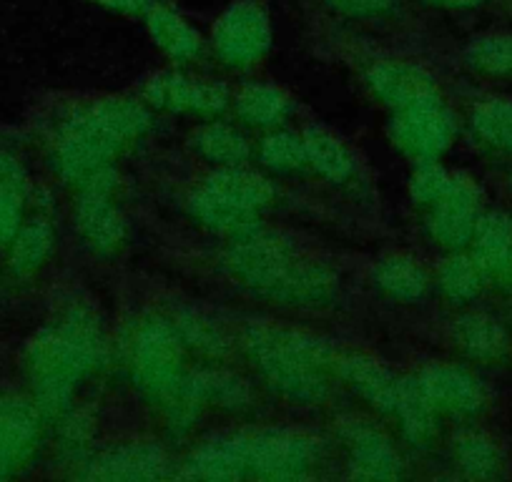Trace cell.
<instances>
[{
  "mask_svg": "<svg viewBox=\"0 0 512 482\" xmlns=\"http://www.w3.org/2000/svg\"><path fill=\"white\" fill-rule=\"evenodd\" d=\"M337 377L374 410L384 415L395 412L402 380L392 375L382 362L367 354H344V357H337Z\"/></svg>",
  "mask_w": 512,
  "mask_h": 482,
  "instance_id": "ac0fdd59",
  "label": "cell"
},
{
  "mask_svg": "<svg viewBox=\"0 0 512 482\" xmlns=\"http://www.w3.org/2000/svg\"><path fill=\"white\" fill-rule=\"evenodd\" d=\"M342 440L347 447L349 475L362 480H392L405 472V462L397 447L369 420L352 417L344 422Z\"/></svg>",
  "mask_w": 512,
  "mask_h": 482,
  "instance_id": "4fadbf2b",
  "label": "cell"
},
{
  "mask_svg": "<svg viewBox=\"0 0 512 482\" xmlns=\"http://www.w3.org/2000/svg\"><path fill=\"white\" fill-rule=\"evenodd\" d=\"M452 460H455V467H460L462 475L477 477V480H490L502 472L500 447L480 430L457 432L452 440Z\"/></svg>",
  "mask_w": 512,
  "mask_h": 482,
  "instance_id": "f1b7e54d",
  "label": "cell"
},
{
  "mask_svg": "<svg viewBox=\"0 0 512 482\" xmlns=\"http://www.w3.org/2000/svg\"><path fill=\"white\" fill-rule=\"evenodd\" d=\"M417 382L440 415L472 417L485 407V387L465 367L430 365Z\"/></svg>",
  "mask_w": 512,
  "mask_h": 482,
  "instance_id": "5bb4252c",
  "label": "cell"
},
{
  "mask_svg": "<svg viewBox=\"0 0 512 482\" xmlns=\"http://www.w3.org/2000/svg\"><path fill=\"white\" fill-rule=\"evenodd\" d=\"M246 472L262 480H299L317 472L322 442L292 427H262L244 432Z\"/></svg>",
  "mask_w": 512,
  "mask_h": 482,
  "instance_id": "52a82bcc",
  "label": "cell"
},
{
  "mask_svg": "<svg viewBox=\"0 0 512 482\" xmlns=\"http://www.w3.org/2000/svg\"><path fill=\"white\" fill-rule=\"evenodd\" d=\"M472 129L485 144L512 151V103L490 98L472 111Z\"/></svg>",
  "mask_w": 512,
  "mask_h": 482,
  "instance_id": "d6a6232c",
  "label": "cell"
},
{
  "mask_svg": "<svg viewBox=\"0 0 512 482\" xmlns=\"http://www.w3.org/2000/svg\"><path fill=\"white\" fill-rule=\"evenodd\" d=\"M236 116L256 129H277L292 113V98L274 83H246L234 98Z\"/></svg>",
  "mask_w": 512,
  "mask_h": 482,
  "instance_id": "cb8c5ba5",
  "label": "cell"
},
{
  "mask_svg": "<svg viewBox=\"0 0 512 482\" xmlns=\"http://www.w3.org/2000/svg\"><path fill=\"white\" fill-rule=\"evenodd\" d=\"M21 179H26L21 164H18L13 156L0 154V189H3V186H8V184H13V181H21Z\"/></svg>",
  "mask_w": 512,
  "mask_h": 482,
  "instance_id": "ab89813d",
  "label": "cell"
},
{
  "mask_svg": "<svg viewBox=\"0 0 512 482\" xmlns=\"http://www.w3.org/2000/svg\"><path fill=\"white\" fill-rule=\"evenodd\" d=\"M184 475L201 477V480H234L249 477L246 472V437L236 435L214 437L196 447L184 462Z\"/></svg>",
  "mask_w": 512,
  "mask_h": 482,
  "instance_id": "d6986e66",
  "label": "cell"
},
{
  "mask_svg": "<svg viewBox=\"0 0 512 482\" xmlns=\"http://www.w3.org/2000/svg\"><path fill=\"white\" fill-rule=\"evenodd\" d=\"M392 415L400 422V430L412 445L427 447L437 435V417L440 412L427 400L425 390L417 380H402L400 397Z\"/></svg>",
  "mask_w": 512,
  "mask_h": 482,
  "instance_id": "484cf974",
  "label": "cell"
},
{
  "mask_svg": "<svg viewBox=\"0 0 512 482\" xmlns=\"http://www.w3.org/2000/svg\"><path fill=\"white\" fill-rule=\"evenodd\" d=\"M91 3H98V6L108 8V11L128 13V16L149 13V8L154 6V0H91Z\"/></svg>",
  "mask_w": 512,
  "mask_h": 482,
  "instance_id": "f35d334b",
  "label": "cell"
},
{
  "mask_svg": "<svg viewBox=\"0 0 512 482\" xmlns=\"http://www.w3.org/2000/svg\"><path fill=\"white\" fill-rule=\"evenodd\" d=\"M86 111L121 144L139 139L149 129L151 121L149 111L131 98H101V101L86 103Z\"/></svg>",
  "mask_w": 512,
  "mask_h": 482,
  "instance_id": "f546056e",
  "label": "cell"
},
{
  "mask_svg": "<svg viewBox=\"0 0 512 482\" xmlns=\"http://www.w3.org/2000/svg\"><path fill=\"white\" fill-rule=\"evenodd\" d=\"M480 219V189L470 179L455 174L450 191L430 206L427 231L435 244L450 252H460L462 247L472 244Z\"/></svg>",
  "mask_w": 512,
  "mask_h": 482,
  "instance_id": "8fae6325",
  "label": "cell"
},
{
  "mask_svg": "<svg viewBox=\"0 0 512 482\" xmlns=\"http://www.w3.org/2000/svg\"><path fill=\"white\" fill-rule=\"evenodd\" d=\"M427 3H432L437 8H475L482 6L485 0H427Z\"/></svg>",
  "mask_w": 512,
  "mask_h": 482,
  "instance_id": "60d3db41",
  "label": "cell"
},
{
  "mask_svg": "<svg viewBox=\"0 0 512 482\" xmlns=\"http://www.w3.org/2000/svg\"><path fill=\"white\" fill-rule=\"evenodd\" d=\"M390 139L412 161H440L455 139V121L440 103V96L395 111Z\"/></svg>",
  "mask_w": 512,
  "mask_h": 482,
  "instance_id": "9c48e42d",
  "label": "cell"
},
{
  "mask_svg": "<svg viewBox=\"0 0 512 482\" xmlns=\"http://www.w3.org/2000/svg\"><path fill=\"white\" fill-rule=\"evenodd\" d=\"M485 279L487 277L480 269V264H477V259L462 257V254L447 259L440 267V274H437V284H440L442 294L455 304H465L475 299Z\"/></svg>",
  "mask_w": 512,
  "mask_h": 482,
  "instance_id": "4dcf8cb0",
  "label": "cell"
},
{
  "mask_svg": "<svg viewBox=\"0 0 512 482\" xmlns=\"http://www.w3.org/2000/svg\"><path fill=\"white\" fill-rule=\"evenodd\" d=\"M475 259L485 277L512 287V219L505 214H487L475 231Z\"/></svg>",
  "mask_w": 512,
  "mask_h": 482,
  "instance_id": "ffe728a7",
  "label": "cell"
},
{
  "mask_svg": "<svg viewBox=\"0 0 512 482\" xmlns=\"http://www.w3.org/2000/svg\"><path fill=\"white\" fill-rule=\"evenodd\" d=\"M427 272L422 264H417L412 257L395 254L377 264L374 269V287L384 297L395 299V302H417L427 292Z\"/></svg>",
  "mask_w": 512,
  "mask_h": 482,
  "instance_id": "83f0119b",
  "label": "cell"
},
{
  "mask_svg": "<svg viewBox=\"0 0 512 482\" xmlns=\"http://www.w3.org/2000/svg\"><path fill=\"white\" fill-rule=\"evenodd\" d=\"M226 269L249 292L287 307L317 309L337 297V277L324 264L299 257L292 241L259 224L231 236Z\"/></svg>",
  "mask_w": 512,
  "mask_h": 482,
  "instance_id": "7a4b0ae2",
  "label": "cell"
},
{
  "mask_svg": "<svg viewBox=\"0 0 512 482\" xmlns=\"http://www.w3.org/2000/svg\"><path fill=\"white\" fill-rule=\"evenodd\" d=\"M149 31L156 46L176 63H191L201 56V36L184 16L164 3H154L146 13Z\"/></svg>",
  "mask_w": 512,
  "mask_h": 482,
  "instance_id": "7402d4cb",
  "label": "cell"
},
{
  "mask_svg": "<svg viewBox=\"0 0 512 482\" xmlns=\"http://www.w3.org/2000/svg\"><path fill=\"white\" fill-rule=\"evenodd\" d=\"M78 189L81 191H78V201L73 206V224H76L83 244H88L96 254L116 252L126 239V221L113 201V189H116L113 169L108 166Z\"/></svg>",
  "mask_w": 512,
  "mask_h": 482,
  "instance_id": "ba28073f",
  "label": "cell"
},
{
  "mask_svg": "<svg viewBox=\"0 0 512 482\" xmlns=\"http://www.w3.org/2000/svg\"><path fill=\"white\" fill-rule=\"evenodd\" d=\"M274 201V186L267 176L241 166L216 169L191 196L194 219L226 234H239L259 224V216Z\"/></svg>",
  "mask_w": 512,
  "mask_h": 482,
  "instance_id": "277c9868",
  "label": "cell"
},
{
  "mask_svg": "<svg viewBox=\"0 0 512 482\" xmlns=\"http://www.w3.org/2000/svg\"><path fill=\"white\" fill-rule=\"evenodd\" d=\"M211 43L221 63L231 68H244L259 61L272 43V28L262 3L256 0L234 3L216 21Z\"/></svg>",
  "mask_w": 512,
  "mask_h": 482,
  "instance_id": "30bf717a",
  "label": "cell"
},
{
  "mask_svg": "<svg viewBox=\"0 0 512 482\" xmlns=\"http://www.w3.org/2000/svg\"><path fill=\"white\" fill-rule=\"evenodd\" d=\"M194 149L201 159L214 164L216 169L221 166H241L249 161L251 146L246 136L236 126L224 124V121H211L196 129Z\"/></svg>",
  "mask_w": 512,
  "mask_h": 482,
  "instance_id": "4316f807",
  "label": "cell"
},
{
  "mask_svg": "<svg viewBox=\"0 0 512 482\" xmlns=\"http://www.w3.org/2000/svg\"><path fill=\"white\" fill-rule=\"evenodd\" d=\"M322 3L349 21H379L400 8V0H322Z\"/></svg>",
  "mask_w": 512,
  "mask_h": 482,
  "instance_id": "74e56055",
  "label": "cell"
},
{
  "mask_svg": "<svg viewBox=\"0 0 512 482\" xmlns=\"http://www.w3.org/2000/svg\"><path fill=\"white\" fill-rule=\"evenodd\" d=\"M174 327L181 334L186 347L196 349V352L206 354V357H221L224 349L229 347L224 332L211 319L201 317V314H184V317H179V322H174Z\"/></svg>",
  "mask_w": 512,
  "mask_h": 482,
  "instance_id": "e575fe53",
  "label": "cell"
},
{
  "mask_svg": "<svg viewBox=\"0 0 512 482\" xmlns=\"http://www.w3.org/2000/svg\"><path fill=\"white\" fill-rule=\"evenodd\" d=\"M367 86L377 101L395 111L437 96L435 78L425 68L410 61H397V58L374 63L367 71Z\"/></svg>",
  "mask_w": 512,
  "mask_h": 482,
  "instance_id": "2e32d148",
  "label": "cell"
},
{
  "mask_svg": "<svg viewBox=\"0 0 512 482\" xmlns=\"http://www.w3.org/2000/svg\"><path fill=\"white\" fill-rule=\"evenodd\" d=\"M154 106L169 111H189L199 116H214L229 103V91L211 78H194L186 73L169 71L156 76L146 91Z\"/></svg>",
  "mask_w": 512,
  "mask_h": 482,
  "instance_id": "9a60e30c",
  "label": "cell"
},
{
  "mask_svg": "<svg viewBox=\"0 0 512 482\" xmlns=\"http://www.w3.org/2000/svg\"><path fill=\"white\" fill-rule=\"evenodd\" d=\"M169 455L156 442H126L88 462V475L98 480H156L169 475Z\"/></svg>",
  "mask_w": 512,
  "mask_h": 482,
  "instance_id": "e0dca14e",
  "label": "cell"
},
{
  "mask_svg": "<svg viewBox=\"0 0 512 482\" xmlns=\"http://www.w3.org/2000/svg\"><path fill=\"white\" fill-rule=\"evenodd\" d=\"M26 204H28L26 179L13 181V184L0 189V249H3V252H6V247L13 241V236L18 234L23 221L28 219Z\"/></svg>",
  "mask_w": 512,
  "mask_h": 482,
  "instance_id": "d590c367",
  "label": "cell"
},
{
  "mask_svg": "<svg viewBox=\"0 0 512 482\" xmlns=\"http://www.w3.org/2000/svg\"><path fill=\"white\" fill-rule=\"evenodd\" d=\"M452 337L460 352L475 362H497L507 352V334L502 324L482 312L462 314L455 322Z\"/></svg>",
  "mask_w": 512,
  "mask_h": 482,
  "instance_id": "d4e9b609",
  "label": "cell"
},
{
  "mask_svg": "<svg viewBox=\"0 0 512 482\" xmlns=\"http://www.w3.org/2000/svg\"><path fill=\"white\" fill-rule=\"evenodd\" d=\"M452 181H455V174H450L440 161H422V164H417L415 176L410 181V194L415 204L430 209L450 191Z\"/></svg>",
  "mask_w": 512,
  "mask_h": 482,
  "instance_id": "8d00e7d4",
  "label": "cell"
},
{
  "mask_svg": "<svg viewBox=\"0 0 512 482\" xmlns=\"http://www.w3.org/2000/svg\"><path fill=\"white\" fill-rule=\"evenodd\" d=\"M302 139L304 151H307V164H312V169L319 176H324L332 184H347L357 174V159L337 134H332L324 126H309Z\"/></svg>",
  "mask_w": 512,
  "mask_h": 482,
  "instance_id": "603a6c76",
  "label": "cell"
},
{
  "mask_svg": "<svg viewBox=\"0 0 512 482\" xmlns=\"http://www.w3.org/2000/svg\"><path fill=\"white\" fill-rule=\"evenodd\" d=\"M53 247H56V234H53L51 221L43 216H33V219L23 221L18 234L6 247L8 254V269L13 277L28 279L33 274L41 272L51 259Z\"/></svg>",
  "mask_w": 512,
  "mask_h": 482,
  "instance_id": "44dd1931",
  "label": "cell"
},
{
  "mask_svg": "<svg viewBox=\"0 0 512 482\" xmlns=\"http://www.w3.org/2000/svg\"><path fill=\"white\" fill-rule=\"evenodd\" d=\"M121 146V141L108 134L86 106H81L56 129L51 141V164L63 181L81 186L108 169Z\"/></svg>",
  "mask_w": 512,
  "mask_h": 482,
  "instance_id": "8992f818",
  "label": "cell"
},
{
  "mask_svg": "<svg viewBox=\"0 0 512 482\" xmlns=\"http://www.w3.org/2000/svg\"><path fill=\"white\" fill-rule=\"evenodd\" d=\"M43 415L28 395L0 390V477L28 465L41 440Z\"/></svg>",
  "mask_w": 512,
  "mask_h": 482,
  "instance_id": "7c38bea8",
  "label": "cell"
},
{
  "mask_svg": "<svg viewBox=\"0 0 512 482\" xmlns=\"http://www.w3.org/2000/svg\"><path fill=\"white\" fill-rule=\"evenodd\" d=\"M186 344L174 322L146 319L131 339V372L134 382L151 400L169 402L189 375L184 365Z\"/></svg>",
  "mask_w": 512,
  "mask_h": 482,
  "instance_id": "5b68a950",
  "label": "cell"
},
{
  "mask_svg": "<svg viewBox=\"0 0 512 482\" xmlns=\"http://www.w3.org/2000/svg\"><path fill=\"white\" fill-rule=\"evenodd\" d=\"M241 347L264 382L294 405H319L337 377V349L324 337L282 324L254 322Z\"/></svg>",
  "mask_w": 512,
  "mask_h": 482,
  "instance_id": "3957f363",
  "label": "cell"
},
{
  "mask_svg": "<svg viewBox=\"0 0 512 482\" xmlns=\"http://www.w3.org/2000/svg\"><path fill=\"white\" fill-rule=\"evenodd\" d=\"M259 159L267 169L279 171H294L299 166L307 164V151H304V139L289 131H274L259 146Z\"/></svg>",
  "mask_w": 512,
  "mask_h": 482,
  "instance_id": "836d02e7",
  "label": "cell"
},
{
  "mask_svg": "<svg viewBox=\"0 0 512 482\" xmlns=\"http://www.w3.org/2000/svg\"><path fill=\"white\" fill-rule=\"evenodd\" d=\"M106 359V332L86 307H68L38 329L23 352L28 397L43 420H61L71 412L81 382Z\"/></svg>",
  "mask_w": 512,
  "mask_h": 482,
  "instance_id": "6da1fadb",
  "label": "cell"
},
{
  "mask_svg": "<svg viewBox=\"0 0 512 482\" xmlns=\"http://www.w3.org/2000/svg\"><path fill=\"white\" fill-rule=\"evenodd\" d=\"M477 73L495 78H512V33H492L475 38L465 53Z\"/></svg>",
  "mask_w": 512,
  "mask_h": 482,
  "instance_id": "1f68e13d",
  "label": "cell"
}]
</instances>
